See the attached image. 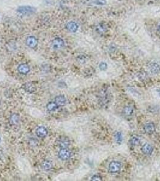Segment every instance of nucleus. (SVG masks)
<instances>
[{
    "instance_id": "f257e3e1",
    "label": "nucleus",
    "mask_w": 160,
    "mask_h": 181,
    "mask_svg": "<svg viewBox=\"0 0 160 181\" xmlns=\"http://www.w3.org/2000/svg\"><path fill=\"white\" fill-rule=\"evenodd\" d=\"M17 12L21 14L24 15H28L35 13L36 12V9L34 7L30 6H19L17 9Z\"/></svg>"
},
{
    "instance_id": "f03ea898",
    "label": "nucleus",
    "mask_w": 160,
    "mask_h": 181,
    "mask_svg": "<svg viewBox=\"0 0 160 181\" xmlns=\"http://www.w3.org/2000/svg\"><path fill=\"white\" fill-rule=\"evenodd\" d=\"M122 167V164L118 161H111L108 166V171L111 173H116L120 172Z\"/></svg>"
},
{
    "instance_id": "7ed1b4c3",
    "label": "nucleus",
    "mask_w": 160,
    "mask_h": 181,
    "mask_svg": "<svg viewBox=\"0 0 160 181\" xmlns=\"http://www.w3.org/2000/svg\"><path fill=\"white\" fill-rule=\"evenodd\" d=\"M51 46L53 50H60L65 46V42L60 38H55L52 41Z\"/></svg>"
},
{
    "instance_id": "20e7f679",
    "label": "nucleus",
    "mask_w": 160,
    "mask_h": 181,
    "mask_svg": "<svg viewBox=\"0 0 160 181\" xmlns=\"http://www.w3.org/2000/svg\"><path fill=\"white\" fill-rule=\"evenodd\" d=\"M72 155L71 152L68 148H61L58 153V158L63 161H66L69 159Z\"/></svg>"
},
{
    "instance_id": "39448f33",
    "label": "nucleus",
    "mask_w": 160,
    "mask_h": 181,
    "mask_svg": "<svg viewBox=\"0 0 160 181\" xmlns=\"http://www.w3.org/2000/svg\"><path fill=\"white\" fill-rule=\"evenodd\" d=\"M57 144L60 148H68L71 144V141L68 137L62 136L57 140Z\"/></svg>"
},
{
    "instance_id": "423d86ee",
    "label": "nucleus",
    "mask_w": 160,
    "mask_h": 181,
    "mask_svg": "<svg viewBox=\"0 0 160 181\" xmlns=\"http://www.w3.org/2000/svg\"><path fill=\"white\" fill-rule=\"evenodd\" d=\"M22 88L28 94H33L36 91V87L31 82H26L22 86Z\"/></svg>"
},
{
    "instance_id": "0eeeda50",
    "label": "nucleus",
    "mask_w": 160,
    "mask_h": 181,
    "mask_svg": "<svg viewBox=\"0 0 160 181\" xmlns=\"http://www.w3.org/2000/svg\"><path fill=\"white\" fill-rule=\"evenodd\" d=\"M26 44L27 45L31 48H35L37 47L38 44V41L36 38L33 36H28L26 39Z\"/></svg>"
},
{
    "instance_id": "6e6552de",
    "label": "nucleus",
    "mask_w": 160,
    "mask_h": 181,
    "mask_svg": "<svg viewBox=\"0 0 160 181\" xmlns=\"http://www.w3.org/2000/svg\"><path fill=\"white\" fill-rule=\"evenodd\" d=\"M18 71L22 75H27L30 71L29 65L27 63H21L18 67Z\"/></svg>"
},
{
    "instance_id": "1a4fd4ad",
    "label": "nucleus",
    "mask_w": 160,
    "mask_h": 181,
    "mask_svg": "<svg viewBox=\"0 0 160 181\" xmlns=\"http://www.w3.org/2000/svg\"><path fill=\"white\" fill-rule=\"evenodd\" d=\"M36 135L41 138H45L48 135V130L44 126H40L37 128L36 130Z\"/></svg>"
},
{
    "instance_id": "9d476101",
    "label": "nucleus",
    "mask_w": 160,
    "mask_h": 181,
    "mask_svg": "<svg viewBox=\"0 0 160 181\" xmlns=\"http://www.w3.org/2000/svg\"><path fill=\"white\" fill-rule=\"evenodd\" d=\"M141 150L145 155H151L154 151V149H153L152 146L151 144H149L148 143H146V144H144L141 147Z\"/></svg>"
},
{
    "instance_id": "9b49d317",
    "label": "nucleus",
    "mask_w": 160,
    "mask_h": 181,
    "mask_svg": "<svg viewBox=\"0 0 160 181\" xmlns=\"http://www.w3.org/2000/svg\"><path fill=\"white\" fill-rule=\"evenodd\" d=\"M78 25L76 23L74 22V21H70L69 23H67L66 25V29L71 32V33H75L77 31L78 29Z\"/></svg>"
},
{
    "instance_id": "f8f14e48",
    "label": "nucleus",
    "mask_w": 160,
    "mask_h": 181,
    "mask_svg": "<svg viewBox=\"0 0 160 181\" xmlns=\"http://www.w3.org/2000/svg\"><path fill=\"white\" fill-rule=\"evenodd\" d=\"M143 129L148 134H152L155 131V124L152 123H146L143 127Z\"/></svg>"
},
{
    "instance_id": "ddd939ff",
    "label": "nucleus",
    "mask_w": 160,
    "mask_h": 181,
    "mask_svg": "<svg viewBox=\"0 0 160 181\" xmlns=\"http://www.w3.org/2000/svg\"><path fill=\"white\" fill-rule=\"evenodd\" d=\"M149 69L152 74H158L160 72V65L156 62H151L149 64Z\"/></svg>"
},
{
    "instance_id": "4468645a",
    "label": "nucleus",
    "mask_w": 160,
    "mask_h": 181,
    "mask_svg": "<svg viewBox=\"0 0 160 181\" xmlns=\"http://www.w3.org/2000/svg\"><path fill=\"white\" fill-rule=\"evenodd\" d=\"M55 102L58 106V107H62L66 105V99L64 95H59L55 98Z\"/></svg>"
},
{
    "instance_id": "2eb2a0df",
    "label": "nucleus",
    "mask_w": 160,
    "mask_h": 181,
    "mask_svg": "<svg viewBox=\"0 0 160 181\" xmlns=\"http://www.w3.org/2000/svg\"><path fill=\"white\" fill-rule=\"evenodd\" d=\"M19 120H20L19 115L18 113H12L9 118L10 123L13 125L18 124L19 122Z\"/></svg>"
},
{
    "instance_id": "dca6fc26",
    "label": "nucleus",
    "mask_w": 160,
    "mask_h": 181,
    "mask_svg": "<svg viewBox=\"0 0 160 181\" xmlns=\"http://www.w3.org/2000/svg\"><path fill=\"white\" fill-rule=\"evenodd\" d=\"M42 168L45 171H50L53 168V163L49 160H45L42 164Z\"/></svg>"
},
{
    "instance_id": "f3484780",
    "label": "nucleus",
    "mask_w": 160,
    "mask_h": 181,
    "mask_svg": "<svg viewBox=\"0 0 160 181\" xmlns=\"http://www.w3.org/2000/svg\"><path fill=\"white\" fill-rule=\"evenodd\" d=\"M58 108V106L55 102H50L46 105V109L49 112L55 111Z\"/></svg>"
},
{
    "instance_id": "a211bd4d",
    "label": "nucleus",
    "mask_w": 160,
    "mask_h": 181,
    "mask_svg": "<svg viewBox=\"0 0 160 181\" xmlns=\"http://www.w3.org/2000/svg\"><path fill=\"white\" fill-rule=\"evenodd\" d=\"M123 112L125 116L130 117V116H131L133 115L134 112V109L133 107L131 106H126L123 109Z\"/></svg>"
},
{
    "instance_id": "6ab92c4d",
    "label": "nucleus",
    "mask_w": 160,
    "mask_h": 181,
    "mask_svg": "<svg viewBox=\"0 0 160 181\" xmlns=\"http://www.w3.org/2000/svg\"><path fill=\"white\" fill-rule=\"evenodd\" d=\"M115 140L116 142L120 145L122 144V141H123V137H122V134L120 132H116L115 134Z\"/></svg>"
},
{
    "instance_id": "aec40b11",
    "label": "nucleus",
    "mask_w": 160,
    "mask_h": 181,
    "mask_svg": "<svg viewBox=\"0 0 160 181\" xmlns=\"http://www.w3.org/2000/svg\"><path fill=\"white\" fill-rule=\"evenodd\" d=\"M107 30L106 26L102 24H100L97 28V31L100 34H104Z\"/></svg>"
},
{
    "instance_id": "412c9836",
    "label": "nucleus",
    "mask_w": 160,
    "mask_h": 181,
    "mask_svg": "<svg viewBox=\"0 0 160 181\" xmlns=\"http://www.w3.org/2000/svg\"><path fill=\"white\" fill-rule=\"evenodd\" d=\"M130 144L133 146H136L140 144V140L138 137H133L130 140Z\"/></svg>"
},
{
    "instance_id": "4be33fe9",
    "label": "nucleus",
    "mask_w": 160,
    "mask_h": 181,
    "mask_svg": "<svg viewBox=\"0 0 160 181\" xmlns=\"http://www.w3.org/2000/svg\"><path fill=\"white\" fill-rule=\"evenodd\" d=\"M92 3L97 6H104L107 4V1L106 0H94Z\"/></svg>"
},
{
    "instance_id": "5701e85b",
    "label": "nucleus",
    "mask_w": 160,
    "mask_h": 181,
    "mask_svg": "<svg viewBox=\"0 0 160 181\" xmlns=\"http://www.w3.org/2000/svg\"><path fill=\"white\" fill-rule=\"evenodd\" d=\"M99 67V69H100L101 71H105V70H106L107 69L108 65H107V64L105 62H102L100 63Z\"/></svg>"
},
{
    "instance_id": "b1692460",
    "label": "nucleus",
    "mask_w": 160,
    "mask_h": 181,
    "mask_svg": "<svg viewBox=\"0 0 160 181\" xmlns=\"http://www.w3.org/2000/svg\"><path fill=\"white\" fill-rule=\"evenodd\" d=\"M102 177L98 174H94L91 177V180H102Z\"/></svg>"
},
{
    "instance_id": "393cba45",
    "label": "nucleus",
    "mask_w": 160,
    "mask_h": 181,
    "mask_svg": "<svg viewBox=\"0 0 160 181\" xmlns=\"http://www.w3.org/2000/svg\"><path fill=\"white\" fill-rule=\"evenodd\" d=\"M157 30H158V31L160 33V24L158 25V27H157Z\"/></svg>"
},
{
    "instance_id": "a878e982",
    "label": "nucleus",
    "mask_w": 160,
    "mask_h": 181,
    "mask_svg": "<svg viewBox=\"0 0 160 181\" xmlns=\"http://www.w3.org/2000/svg\"><path fill=\"white\" fill-rule=\"evenodd\" d=\"M0 142H1V138H0Z\"/></svg>"
}]
</instances>
